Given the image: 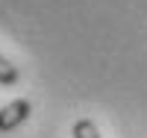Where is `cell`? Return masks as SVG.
I'll return each mask as SVG.
<instances>
[{
    "instance_id": "cell-1",
    "label": "cell",
    "mask_w": 147,
    "mask_h": 138,
    "mask_svg": "<svg viewBox=\"0 0 147 138\" xmlns=\"http://www.w3.org/2000/svg\"><path fill=\"white\" fill-rule=\"evenodd\" d=\"M30 112H32V103L30 100H12V103H6L3 109H0V132H12V129H18L24 120L30 118Z\"/></svg>"
},
{
    "instance_id": "cell-2",
    "label": "cell",
    "mask_w": 147,
    "mask_h": 138,
    "mask_svg": "<svg viewBox=\"0 0 147 138\" xmlns=\"http://www.w3.org/2000/svg\"><path fill=\"white\" fill-rule=\"evenodd\" d=\"M74 138H100V129L91 118H80L74 123Z\"/></svg>"
},
{
    "instance_id": "cell-3",
    "label": "cell",
    "mask_w": 147,
    "mask_h": 138,
    "mask_svg": "<svg viewBox=\"0 0 147 138\" xmlns=\"http://www.w3.org/2000/svg\"><path fill=\"white\" fill-rule=\"evenodd\" d=\"M18 68L12 65V62L6 59V56H0V85H15L18 82Z\"/></svg>"
}]
</instances>
